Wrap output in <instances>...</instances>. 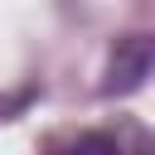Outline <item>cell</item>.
Returning <instances> with one entry per match:
<instances>
[{"label":"cell","instance_id":"2","mask_svg":"<svg viewBox=\"0 0 155 155\" xmlns=\"http://www.w3.org/2000/svg\"><path fill=\"white\" fill-rule=\"evenodd\" d=\"M68 155H121V145H116L111 136H97V131H92V136H78V140L68 145Z\"/></svg>","mask_w":155,"mask_h":155},{"label":"cell","instance_id":"1","mask_svg":"<svg viewBox=\"0 0 155 155\" xmlns=\"http://www.w3.org/2000/svg\"><path fill=\"white\" fill-rule=\"evenodd\" d=\"M155 73V44L150 39H140V34H131V39H121L116 48H111V63H107V92H136L145 78Z\"/></svg>","mask_w":155,"mask_h":155}]
</instances>
